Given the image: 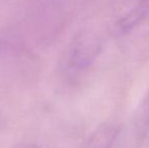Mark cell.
I'll return each instance as SVG.
<instances>
[{
	"mask_svg": "<svg viewBox=\"0 0 149 148\" xmlns=\"http://www.w3.org/2000/svg\"><path fill=\"white\" fill-rule=\"evenodd\" d=\"M100 51V43L91 35H83L74 41L66 56L67 67L72 71H80L89 67Z\"/></svg>",
	"mask_w": 149,
	"mask_h": 148,
	"instance_id": "1",
	"label": "cell"
},
{
	"mask_svg": "<svg viewBox=\"0 0 149 148\" xmlns=\"http://www.w3.org/2000/svg\"><path fill=\"white\" fill-rule=\"evenodd\" d=\"M117 134L118 129L115 125H102L90 135L83 148H111Z\"/></svg>",
	"mask_w": 149,
	"mask_h": 148,
	"instance_id": "2",
	"label": "cell"
},
{
	"mask_svg": "<svg viewBox=\"0 0 149 148\" xmlns=\"http://www.w3.org/2000/svg\"><path fill=\"white\" fill-rule=\"evenodd\" d=\"M134 126L140 136H144L149 132V87L136 110Z\"/></svg>",
	"mask_w": 149,
	"mask_h": 148,
	"instance_id": "3",
	"label": "cell"
},
{
	"mask_svg": "<svg viewBox=\"0 0 149 148\" xmlns=\"http://www.w3.org/2000/svg\"><path fill=\"white\" fill-rule=\"evenodd\" d=\"M133 8L135 11H138L140 14H143V16L146 17L149 13V0H137V4Z\"/></svg>",
	"mask_w": 149,
	"mask_h": 148,
	"instance_id": "4",
	"label": "cell"
},
{
	"mask_svg": "<svg viewBox=\"0 0 149 148\" xmlns=\"http://www.w3.org/2000/svg\"><path fill=\"white\" fill-rule=\"evenodd\" d=\"M14 148H39V147L35 144H31V143H22V144L17 145V146H15Z\"/></svg>",
	"mask_w": 149,
	"mask_h": 148,
	"instance_id": "5",
	"label": "cell"
}]
</instances>
